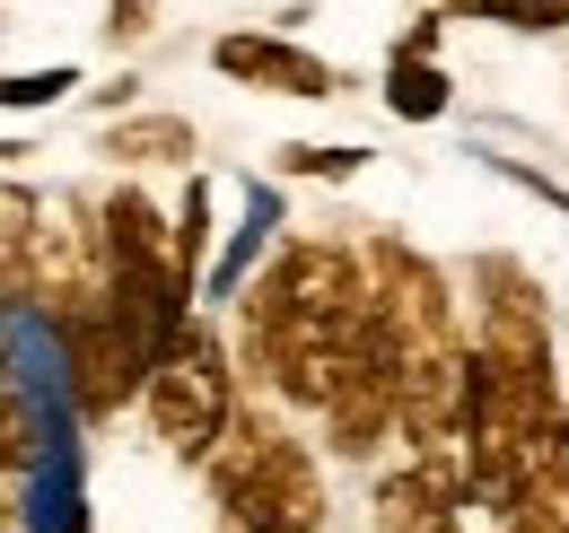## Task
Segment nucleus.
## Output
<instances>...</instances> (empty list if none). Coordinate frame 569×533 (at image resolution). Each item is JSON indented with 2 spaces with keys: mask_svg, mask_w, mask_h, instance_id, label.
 Masks as SVG:
<instances>
[{
  "mask_svg": "<svg viewBox=\"0 0 569 533\" xmlns=\"http://www.w3.org/2000/svg\"><path fill=\"white\" fill-rule=\"evenodd\" d=\"M27 228H36V193H27V184H0V306L27 298V280H18V245H27Z\"/></svg>",
  "mask_w": 569,
  "mask_h": 533,
  "instance_id": "8",
  "label": "nucleus"
},
{
  "mask_svg": "<svg viewBox=\"0 0 569 533\" xmlns=\"http://www.w3.org/2000/svg\"><path fill=\"white\" fill-rule=\"evenodd\" d=\"M44 464V438H36V402L18 394V376L0 385V481L9 472H36Z\"/></svg>",
  "mask_w": 569,
  "mask_h": 533,
  "instance_id": "7",
  "label": "nucleus"
},
{
  "mask_svg": "<svg viewBox=\"0 0 569 533\" xmlns=\"http://www.w3.org/2000/svg\"><path fill=\"white\" fill-rule=\"evenodd\" d=\"M62 88H79L71 70H44V79H0V105H53Z\"/></svg>",
  "mask_w": 569,
  "mask_h": 533,
  "instance_id": "12",
  "label": "nucleus"
},
{
  "mask_svg": "<svg viewBox=\"0 0 569 533\" xmlns=\"http://www.w3.org/2000/svg\"><path fill=\"white\" fill-rule=\"evenodd\" d=\"M211 62L237 79V88H272V97H342V70L289 36H219Z\"/></svg>",
  "mask_w": 569,
  "mask_h": 533,
  "instance_id": "5",
  "label": "nucleus"
},
{
  "mask_svg": "<svg viewBox=\"0 0 569 533\" xmlns=\"http://www.w3.org/2000/svg\"><path fill=\"white\" fill-rule=\"evenodd\" d=\"M211 499L228 533H325V472L307 455V438H289L272 411L254 402H228V429L211 438Z\"/></svg>",
  "mask_w": 569,
  "mask_h": 533,
  "instance_id": "1",
  "label": "nucleus"
},
{
  "mask_svg": "<svg viewBox=\"0 0 569 533\" xmlns=\"http://www.w3.org/2000/svg\"><path fill=\"white\" fill-rule=\"evenodd\" d=\"M281 167H289V175H359V149H316V140H289Z\"/></svg>",
  "mask_w": 569,
  "mask_h": 533,
  "instance_id": "11",
  "label": "nucleus"
},
{
  "mask_svg": "<svg viewBox=\"0 0 569 533\" xmlns=\"http://www.w3.org/2000/svg\"><path fill=\"white\" fill-rule=\"evenodd\" d=\"M149 9H158V0H114V9H106V36H114V44H141Z\"/></svg>",
  "mask_w": 569,
  "mask_h": 533,
  "instance_id": "13",
  "label": "nucleus"
},
{
  "mask_svg": "<svg viewBox=\"0 0 569 533\" xmlns=\"http://www.w3.org/2000/svg\"><path fill=\"white\" fill-rule=\"evenodd\" d=\"M465 18H499V27H569V0H456Z\"/></svg>",
  "mask_w": 569,
  "mask_h": 533,
  "instance_id": "10",
  "label": "nucleus"
},
{
  "mask_svg": "<svg viewBox=\"0 0 569 533\" xmlns=\"http://www.w3.org/2000/svg\"><path fill=\"white\" fill-rule=\"evenodd\" d=\"M141 402H149V429H158L167 455H184V464L211 455V438L228 429V402H237V376H228V350L211 341V324L184 315L167 333V350L141 376Z\"/></svg>",
  "mask_w": 569,
  "mask_h": 533,
  "instance_id": "3",
  "label": "nucleus"
},
{
  "mask_svg": "<svg viewBox=\"0 0 569 533\" xmlns=\"http://www.w3.org/2000/svg\"><path fill=\"white\" fill-rule=\"evenodd\" d=\"M386 97H395L412 123H429V114L447 105V79L429 70V53H395V88H386Z\"/></svg>",
  "mask_w": 569,
  "mask_h": 533,
  "instance_id": "9",
  "label": "nucleus"
},
{
  "mask_svg": "<svg viewBox=\"0 0 569 533\" xmlns=\"http://www.w3.org/2000/svg\"><path fill=\"white\" fill-rule=\"evenodd\" d=\"M44 324H53V350H62L79 420H114L123 402H141V376H149V359H158V341H149V324H132L106 289L53 306Z\"/></svg>",
  "mask_w": 569,
  "mask_h": 533,
  "instance_id": "2",
  "label": "nucleus"
},
{
  "mask_svg": "<svg viewBox=\"0 0 569 533\" xmlns=\"http://www.w3.org/2000/svg\"><path fill=\"white\" fill-rule=\"evenodd\" d=\"M465 490V446H412L377 481V533H447V507Z\"/></svg>",
  "mask_w": 569,
  "mask_h": 533,
  "instance_id": "4",
  "label": "nucleus"
},
{
  "mask_svg": "<svg viewBox=\"0 0 569 533\" xmlns=\"http://www.w3.org/2000/svg\"><path fill=\"white\" fill-rule=\"evenodd\" d=\"M0 533H9V499H0Z\"/></svg>",
  "mask_w": 569,
  "mask_h": 533,
  "instance_id": "15",
  "label": "nucleus"
},
{
  "mask_svg": "<svg viewBox=\"0 0 569 533\" xmlns=\"http://www.w3.org/2000/svg\"><path fill=\"white\" fill-rule=\"evenodd\" d=\"M106 158H123V167H184V158H193V123H184V114L106 123Z\"/></svg>",
  "mask_w": 569,
  "mask_h": 533,
  "instance_id": "6",
  "label": "nucleus"
},
{
  "mask_svg": "<svg viewBox=\"0 0 569 533\" xmlns=\"http://www.w3.org/2000/svg\"><path fill=\"white\" fill-rule=\"evenodd\" d=\"M0 385H9V341H0Z\"/></svg>",
  "mask_w": 569,
  "mask_h": 533,
  "instance_id": "14",
  "label": "nucleus"
}]
</instances>
